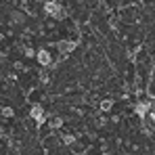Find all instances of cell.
Masks as SVG:
<instances>
[{
	"instance_id": "1",
	"label": "cell",
	"mask_w": 155,
	"mask_h": 155,
	"mask_svg": "<svg viewBox=\"0 0 155 155\" xmlns=\"http://www.w3.org/2000/svg\"><path fill=\"white\" fill-rule=\"evenodd\" d=\"M44 11L52 15V17H57V19H65V11H63V4H54V2H46L44 4Z\"/></svg>"
},
{
	"instance_id": "2",
	"label": "cell",
	"mask_w": 155,
	"mask_h": 155,
	"mask_svg": "<svg viewBox=\"0 0 155 155\" xmlns=\"http://www.w3.org/2000/svg\"><path fill=\"white\" fill-rule=\"evenodd\" d=\"M38 63L44 65V67L51 65V52H48V51H40V52H38Z\"/></svg>"
},
{
	"instance_id": "3",
	"label": "cell",
	"mask_w": 155,
	"mask_h": 155,
	"mask_svg": "<svg viewBox=\"0 0 155 155\" xmlns=\"http://www.w3.org/2000/svg\"><path fill=\"white\" fill-rule=\"evenodd\" d=\"M147 111H149V105H147V103L136 105V113H138L140 117H145V115H147Z\"/></svg>"
},
{
	"instance_id": "4",
	"label": "cell",
	"mask_w": 155,
	"mask_h": 155,
	"mask_svg": "<svg viewBox=\"0 0 155 155\" xmlns=\"http://www.w3.org/2000/svg\"><path fill=\"white\" fill-rule=\"evenodd\" d=\"M44 29H46V31H54V29H57V23H54V21H52V19H48V21H46V23H44Z\"/></svg>"
},
{
	"instance_id": "5",
	"label": "cell",
	"mask_w": 155,
	"mask_h": 155,
	"mask_svg": "<svg viewBox=\"0 0 155 155\" xmlns=\"http://www.w3.org/2000/svg\"><path fill=\"white\" fill-rule=\"evenodd\" d=\"M38 80H40L42 84H48V82H51V76H48L46 71H40V74H38Z\"/></svg>"
},
{
	"instance_id": "6",
	"label": "cell",
	"mask_w": 155,
	"mask_h": 155,
	"mask_svg": "<svg viewBox=\"0 0 155 155\" xmlns=\"http://www.w3.org/2000/svg\"><path fill=\"white\" fill-rule=\"evenodd\" d=\"M2 115H4V117H13V115H15V109H13V107H4V109H2Z\"/></svg>"
},
{
	"instance_id": "7",
	"label": "cell",
	"mask_w": 155,
	"mask_h": 155,
	"mask_svg": "<svg viewBox=\"0 0 155 155\" xmlns=\"http://www.w3.org/2000/svg\"><path fill=\"white\" fill-rule=\"evenodd\" d=\"M111 107H113V101H109V99H107V101L101 103V111H109Z\"/></svg>"
}]
</instances>
